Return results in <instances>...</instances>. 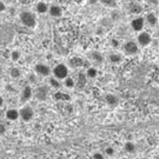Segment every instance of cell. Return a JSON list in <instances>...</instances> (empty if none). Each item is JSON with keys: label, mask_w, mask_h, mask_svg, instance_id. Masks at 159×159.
Returning a JSON list of instances; mask_svg holds the SVG:
<instances>
[{"label": "cell", "mask_w": 159, "mask_h": 159, "mask_svg": "<svg viewBox=\"0 0 159 159\" xmlns=\"http://www.w3.org/2000/svg\"><path fill=\"white\" fill-rule=\"evenodd\" d=\"M48 84H50V86H51V87L56 89V90H58V89L61 86V83H60V80L57 79L56 77H50V79H48Z\"/></svg>", "instance_id": "20"}, {"label": "cell", "mask_w": 159, "mask_h": 159, "mask_svg": "<svg viewBox=\"0 0 159 159\" xmlns=\"http://www.w3.org/2000/svg\"><path fill=\"white\" fill-rule=\"evenodd\" d=\"M86 75H85V73H79V83H78V86H80V87H85V85H86Z\"/></svg>", "instance_id": "25"}, {"label": "cell", "mask_w": 159, "mask_h": 159, "mask_svg": "<svg viewBox=\"0 0 159 159\" xmlns=\"http://www.w3.org/2000/svg\"><path fill=\"white\" fill-rule=\"evenodd\" d=\"M138 35H137V44L138 46H142V47H146L148 46L151 43H152V37L151 34L148 33V32H138Z\"/></svg>", "instance_id": "4"}, {"label": "cell", "mask_w": 159, "mask_h": 159, "mask_svg": "<svg viewBox=\"0 0 159 159\" xmlns=\"http://www.w3.org/2000/svg\"><path fill=\"white\" fill-rule=\"evenodd\" d=\"M87 2H89L90 5H97V4L99 2V0H87Z\"/></svg>", "instance_id": "33"}, {"label": "cell", "mask_w": 159, "mask_h": 159, "mask_svg": "<svg viewBox=\"0 0 159 159\" xmlns=\"http://www.w3.org/2000/svg\"><path fill=\"white\" fill-rule=\"evenodd\" d=\"M64 85L66 89H74L75 87V81L74 79H72L71 77H66L65 79H64Z\"/></svg>", "instance_id": "21"}, {"label": "cell", "mask_w": 159, "mask_h": 159, "mask_svg": "<svg viewBox=\"0 0 159 159\" xmlns=\"http://www.w3.org/2000/svg\"><path fill=\"white\" fill-rule=\"evenodd\" d=\"M99 2L106 7H116L117 6V0H99Z\"/></svg>", "instance_id": "24"}, {"label": "cell", "mask_w": 159, "mask_h": 159, "mask_svg": "<svg viewBox=\"0 0 159 159\" xmlns=\"http://www.w3.org/2000/svg\"><path fill=\"white\" fill-rule=\"evenodd\" d=\"M86 78H90V79H94L98 77V70L94 66H90V67L86 70Z\"/></svg>", "instance_id": "16"}, {"label": "cell", "mask_w": 159, "mask_h": 159, "mask_svg": "<svg viewBox=\"0 0 159 159\" xmlns=\"http://www.w3.org/2000/svg\"><path fill=\"white\" fill-rule=\"evenodd\" d=\"M129 10H130L132 14H140V12L143 11V7L139 4H137V2H132V4H130Z\"/></svg>", "instance_id": "17"}, {"label": "cell", "mask_w": 159, "mask_h": 159, "mask_svg": "<svg viewBox=\"0 0 159 159\" xmlns=\"http://www.w3.org/2000/svg\"><path fill=\"white\" fill-rule=\"evenodd\" d=\"M144 26H145V20L143 17H136L134 19H132L131 21V27L134 32H142L144 30Z\"/></svg>", "instance_id": "7"}, {"label": "cell", "mask_w": 159, "mask_h": 159, "mask_svg": "<svg viewBox=\"0 0 159 159\" xmlns=\"http://www.w3.org/2000/svg\"><path fill=\"white\" fill-rule=\"evenodd\" d=\"M124 150H125V152H127V153H134L136 152V144L133 142H131V140H129V142L125 143Z\"/></svg>", "instance_id": "18"}, {"label": "cell", "mask_w": 159, "mask_h": 159, "mask_svg": "<svg viewBox=\"0 0 159 159\" xmlns=\"http://www.w3.org/2000/svg\"><path fill=\"white\" fill-rule=\"evenodd\" d=\"M32 97H33V90H32V87H31V86H25L23 89V91H21V93H20V99H21V102H29Z\"/></svg>", "instance_id": "9"}, {"label": "cell", "mask_w": 159, "mask_h": 159, "mask_svg": "<svg viewBox=\"0 0 159 159\" xmlns=\"http://www.w3.org/2000/svg\"><path fill=\"white\" fill-rule=\"evenodd\" d=\"M34 72H35V74L40 75V77H48L51 74V68H50V66H47L46 64L39 63L35 64Z\"/></svg>", "instance_id": "6"}, {"label": "cell", "mask_w": 159, "mask_h": 159, "mask_svg": "<svg viewBox=\"0 0 159 159\" xmlns=\"http://www.w3.org/2000/svg\"><path fill=\"white\" fill-rule=\"evenodd\" d=\"M37 97L38 98H40V96H46V93H47V91H46V89L45 87H39L38 90H37Z\"/></svg>", "instance_id": "27"}, {"label": "cell", "mask_w": 159, "mask_h": 159, "mask_svg": "<svg viewBox=\"0 0 159 159\" xmlns=\"http://www.w3.org/2000/svg\"><path fill=\"white\" fill-rule=\"evenodd\" d=\"M4 102H5L4 98H2V96H0V107H2V106H4Z\"/></svg>", "instance_id": "34"}, {"label": "cell", "mask_w": 159, "mask_h": 159, "mask_svg": "<svg viewBox=\"0 0 159 159\" xmlns=\"http://www.w3.org/2000/svg\"><path fill=\"white\" fill-rule=\"evenodd\" d=\"M89 57H90V59H91V60H93V61H96V63H98V64L102 63V60H104V58H102V53H100V52H98V51L90 52Z\"/></svg>", "instance_id": "15"}, {"label": "cell", "mask_w": 159, "mask_h": 159, "mask_svg": "<svg viewBox=\"0 0 159 159\" xmlns=\"http://www.w3.org/2000/svg\"><path fill=\"white\" fill-rule=\"evenodd\" d=\"M6 130H7V127H6L5 124L4 123H0V134H4L6 132Z\"/></svg>", "instance_id": "30"}, {"label": "cell", "mask_w": 159, "mask_h": 159, "mask_svg": "<svg viewBox=\"0 0 159 159\" xmlns=\"http://www.w3.org/2000/svg\"><path fill=\"white\" fill-rule=\"evenodd\" d=\"M20 21L23 24L24 26L29 27V29H33L37 25V18H35V14L32 13L30 11H23L20 13Z\"/></svg>", "instance_id": "1"}, {"label": "cell", "mask_w": 159, "mask_h": 159, "mask_svg": "<svg viewBox=\"0 0 159 159\" xmlns=\"http://www.w3.org/2000/svg\"><path fill=\"white\" fill-rule=\"evenodd\" d=\"M104 153L106 154V156H108V157H113L114 153H116V150L112 146H107V148L104 150Z\"/></svg>", "instance_id": "26"}, {"label": "cell", "mask_w": 159, "mask_h": 159, "mask_svg": "<svg viewBox=\"0 0 159 159\" xmlns=\"http://www.w3.org/2000/svg\"><path fill=\"white\" fill-rule=\"evenodd\" d=\"M53 99L54 100H70L71 97L66 94V93H63V92H56L53 94Z\"/></svg>", "instance_id": "19"}, {"label": "cell", "mask_w": 159, "mask_h": 159, "mask_svg": "<svg viewBox=\"0 0 159 159\" xmlns=\"http://www.w3.org/2000/svg\"><path fill=\"white\" fill-rule=\"evenodd\" d=\"M10 58H11L12 61H14V63H17L20 60V58H21V52L18 51V50H14V51L11 52V54H10Z\"/></svg>", "instance_id": "23"}, {"label": "cell", "mask_w": 159, "mask_h": 159, "mask_svg": "<svg viewBox=\"0 0 159 159\" xmlns=\"http://www.w3.org/2000/svg\"><path fill=\"white\" fill-rule=\"evenodd\" d=\"M93 159H104V154L102 152H96V153H93Z\"/></svg>", "instance_id": "29"}, {"label": "cell", "mask_w": 159, "mask_h": 159, "mask_svg": "<svg viewBox=\"0 0 159 159\" xmlns=\"http://www.w3.org/2000/svg\"><path fill=\"white\" fill-rule=\"evenodd\" d=\"M19 118L25 121V123H29L31 120L34 118V111L33 108L31 107V106H24L19 110Z\"/></svg>", "instance_id": "3"}, {"label": "cell", "mask_w": 159, "mask_h": 159, "mask_svg": "<svg viewBox=\"0 0 159 159\" xmlns=\"http://www.w3.org/2000/svg\"><path fill=\"white\" fill-rule=\"evenodd\" d=\"M53 73V77H56L59 80H64L66 77H68V67L65 64H58L51 71Z\"/></svg>", "instance_id": "2"}, {"label": "cell", "mask_w": 159, "mask_h": 159, "mask_svg": "<svg viewBox=\"0 0 159 159\" xmlns=\"http://www.w3.org/2000/svg\"><path fill=\"white\" fill-rule=\"evenodd\" d=\"M105 102L110 106H117L119 104V98H118V96L113 94V93H107L105 96Z\"/></svg>", "instance_id": "11"}, {"label": "cell", "mask_w": 159, "mask_h": 159, "mask_svg": "<svg viewBox=\"0 0 159 159\" xmlns=\"http://www.w3.org/2000/svg\"><path fill=\"white\" fill-rule=\"evenodd\" d=\"M144 20H145V24H148L152 27L157 26V24H158V17L153 12H148V14L145 16V18H144Z\"/></svg>", "instance_id": "10"}, {"label": "cell", "mask_w": 159, "mask_h": 159, "mask_svg": "<svg viewBox=\"0 0 159 159\" xmlns=\"http://www.w3.org/2000/svg\"><path fill=\"white\" fill-rule=\"evenodd\" d=\"M10 75H11L13 79H19L21 77V71L18 67H12L10 70Z\"/></svg>", "instance_id": "22"}, {"label": "cell", "mask_w": 159, "mask_h": 159, "mask_svg": "<svg viewBox=\"0 0 159 159\" xmlns=\"http://www.w3.org/2000/svg\"><path fill=\"white\" fill-rule=\"evenodd\" d=\"M107 59L111 64H119L121 63L123 57H121V54L117 53V52H112V53H110L107 56Z\"/></svg>", "instance_id": "14"}, {"label": "cell", "mask_w": 159, "mask_h": 159, "mask_svg": "<svg viewBox=\"0 0 159 159\" xmlns=\"http://www.w3.org/2000/svg\"><path fill=\"white\" fill-rule=\"evenodd\" d=\"M47 13H48L52 18H60L63 16V8L59 5H51V6H48Z\"/></svg>", "instance_id": "8"}, {"label": "cell", "mask_w": 159, "mask_h": 159, "mask_svg": "<svg viewBox=\"0 0 159 159\" xmlns=\"http://www.w3.org/2000/svg\"><path fill=\"white\" fill-rule=\"evenodd\" d=\"M5 117H6V119L10 120V121H16V120L19 118V111L16 110V108H8V110L6 111Z\"/></svg>", "instance_id": "12"}, {"label": "cell", "mask_w": 159, "mask_h": 159, "mask_svg": "<svg viewBox=\"0 0 159 159\" xmlns=\"http://www.w3.org/2000/svg\"><path fill=\"white\" fill-rule=\"evenodd\" d=\"M74 1V4L75 5H78V6H81V5H84L86 2V0H73Z\"/></svg>", "instance_id": "32"}, {"label": "cell", "mask_w": 159, "mask_h": 159, "mask_svg": "<svg viewBox=\"0 0 159 159\" xmlns=\"http://www.w3.org/2000/svg\"><path fill=\"white\" fill-rule=\"evenodd\" d=\"M111 46H112V47H118V46H119V41L117 39H112L111 40Z\"/></svg>", "instance_id": "31"}, {"label": "cell", "mask_w": 159, "mask_h": 159, "mask_svg": "<svg viewBox=\"0 0 159 159\" xmlns=\"http://www.w3.org/2000/svg\"><path fill=\"white\" fill-rule=\"evenodd\" d=\"M6 8H7V6H6V4L2 1V0H0V13H2V12L6 11Z\"/></svg>", "instance_id": "28"}, {"label": "cell", "mask_w": 159, "mask_h": 159, "mask_svg": "<svg viewBox=\"0 0 159 159\" xmlns=\"http://www.w3.org/2000/svg\"><path fill=\"white\" fill-rule=\"evenodd\" d=\"M34 8H35V12L38 14H45L48 11V5H47V2H45V1H39V2L35 4Z\"/></svg>", "instance_id": "13"}, {"label": "cell", "mask_w": 159, "mask_h": 159, "mask_svg": "<svg viewBox=\"0 0 159 159\" xmlns=\"http://www.w3.org/2000/svg\"><path fill=\"white\" fill-rule=\"evenodd\" d=\"M139 51V46L137 44V41L133 40H129L124 44V52L129 56H134Z\"/></svg>", "instance_id": "5"}]
</instances>
